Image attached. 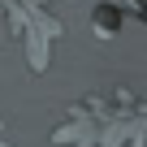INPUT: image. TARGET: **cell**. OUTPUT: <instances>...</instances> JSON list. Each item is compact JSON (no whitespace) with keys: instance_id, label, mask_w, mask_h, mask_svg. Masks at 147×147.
<instances>
[{"instance_id":"cell-2","label":"cell","mask_w":147,"mask_h":147,"mask_svg":"<svg viewBox=\"0 0 147 147\" xmlns=\"http://www.w3.org/2000/svg\"><path fill=\"white\" fill-rule=\"evenodd\" d=\"M0 26H5L9 43H18L30 74H43L52 65V43L65 35L48 0H0Z\"/></svg>"},{"instance_id":"cell-1","label":"cell","mask_w":147,"mask_h":147,"mask_svg":"<svg viewBox=\"0 0 147 147\" xmlns=\"http://www.w3.org/2000/svg\"><path fill=\"white\" fill-rule=\"evenodd\" d=\"M147 138V104L134 91L82 95L65 108V121L52 130L56 147H143Z\"/></svg>"},{"instance_id":"cell-3","label":"cell","mask_w":147,"mask_h":147,"mask_svg":"<svg viewBox=\"0 0 147 147\" xmlns=\"http://www.w3.org/2000/svg\"><path fill=\"white\" fill-rule=\"evenodd\" d=\"M117 5H104V0H100V9H95V35L100 39H108V35H117Z\"/></svg>"},{"instance_id":"cell-4","label":"cell","mask_w":147,"mask_h":147,"mask_svg":"<svg viewBox=\"0 0 147 147\" xmlns=\"http://www.w3.org/2000/svg\"><path fill=\"white\" fill-rule=\"evenodd\" d=\"M0 147H13V143H9V138H5V125H0Z\"/></svg>"}]
</instances>
